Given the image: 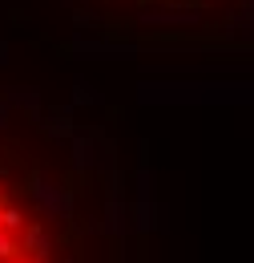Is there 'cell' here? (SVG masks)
<instances>
[{"mask_svg":"<svg viewBox=\"0 0 254 263\" xmlns=\"http://www.w3.org/2000/svg\"><path fill=\"white\" fill-rule=\"evenodd\" d=\"M0 263H113L109 202L61 122L0 101Z\"/></svg>","mask_w":254,"mask_h":263,"instance_id":"6da1fadb","label":"cell"}]
</instances>
